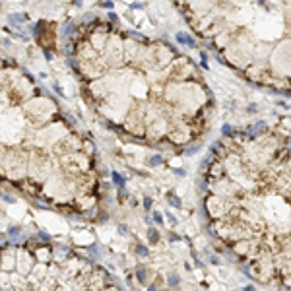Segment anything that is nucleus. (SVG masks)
Segmentation results:
<instances>
[{"label":"nucleus","instance_id":"f257e3e1","mask_svg":"<svg viewBox=\"0 0 291 291\" xmlns=\"http://www.w3.org/2000/svg\"><path fill=\"white\" fill-rule=\"evenodd\" d=\"M74 43L76 68L111 124L153 144L186 146L208 130L214 97L173 45L91 19Z\"/></svg>","mask_w":291,"mask_h":291},{"label":"nucleus","instance_id":"f03ea898","mask_svg":"<svg viewBox=\"0 0 291 291\" xmlns=\"http://www.w3.org/2000/svg\"><path fill=\"white\" fill-rule=\"evenodd\" d=\"M210 229L254 280L291 291V142L276 130L233 132L204 173Z\"/></svg>","mask_w":291,"mask_h":291},{"label":"nucleus","instance_id":"7ed1b4c3","mask_svg":"<svg viewBox=\"0 0 291 291\" xmlns=\"http://www.w3.org/2000/svg\"><path fill=\"white\" fill-rule=\"evenodd\" d=\"M179 10L247 80L291 91V2H186Z\"/></svg>","mask_w":291,"mask_h":291},{"label":"nucleus","instance_id":"20e7f679","mask_svg":"<svg viewBox=\"0 0 291 291\" xmlns=\"http://www.w3.org/2000/svg\"><path fill=\"white\" fill-rule=\"evenodd\" d=\"M0 291H120L101 266L47 243L0 245Z\"/></svg>","mask_w":291,"mask_h":291},{"label":"nucleus","instance_id":"39448f33","mask_svg":"<svg viewBox=\"0 0 291 291\" xmlns=\"http://www.w3.org/2000/svg\"><path fill=\"white\" fill-rule=\"evenodd\" d=\"M27 18H29L27 14H12V16H10V23H12V25H18V23L25 22Z\"/></svg>","mask_w":291,"mask_h":291},{"label":"nucleus","instance_id":"423d86ee","mask_svg":"<svg viewBox=\"0 0 291 291\" xmlns=\"http://www.w3.org/2000/svg\"><path fill=\"white\" fill-rule=\"evenodd\" d=\"M147 237H150V241H151V243H155V241L159 239V235H157V231H155V229H150V233H147Z\"/></svg>","mask_w":291,"mask_h":291},{"label":"nucleus","instance_id":"0eeeda50","mask_svg":"<svg viewBox=\"0 0 291 291\" xmlns=\"http://www.w3.org/2000/svg\"><path fill=\"white\" fill-rule=\"evenodd\" d=\"M113 179H114V183H117V184H118V186H120V188H122V184H124V181H122V177H118V175H117V173H113Z\"/></svg>","mask_w":291,"mask_h":291},{"label":"nucleus","instance_id":"6e6552de","mask_svg":"<svg viewBox=\"0 0 291 291\" xmlns=\"http://www.w3.org/2000/svg\"><path fill=\"white\" fill-rule=\"evenodd\" d=\"M138 254H140V256H146V254H147V251H146L144 247H138Z\"/></svg>","mask_w":291,"mask_h":291}]
</instances>
